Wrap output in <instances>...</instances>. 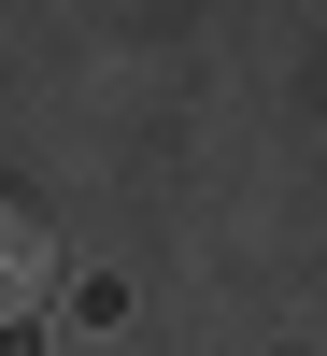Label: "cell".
<instances>
[{
  "mask_svg": "<svg viewBox=\"0 0 327 356\" xmlns=\"http://www.w3.org/2000/svg\"><path fill=\"white\" fill-rule=\"evenodd\" d=\"M43 285H57V228H43V200H28V186H0V328H28Z\"/></svg>",
  "mask_w": 327,
  "mask_h": 356,
  "instance_id": "6da1fadb",
  "label": "cell"
}]
</instances>
